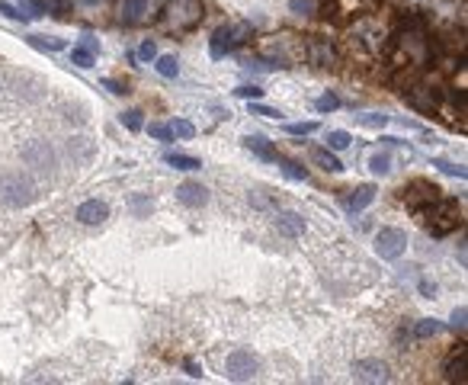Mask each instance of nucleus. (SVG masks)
Segmentation results:
<instances>
[{
    "label": "nucleus",
    "mask_w": 468,
    "mask_h": 385,
    "mask_svg": "<svg viewBox=\"0 0 468 385\" xmlns=\"http://www.w3.org/2000/svg\"><path fill=\"white\" fill-rule=\"evenodd\" d=\"M423 218V225H427V231H430L433 238H443V235H449V231H456V228L462 225V209L456 199H433L430 206L421 212Z\"/></svg>",
    "instance_id": "obj_1"
},
{
    "label": "nucleus",
    "mask_w": 468,
    "mask_h": 385,
    "mask_svg": "<svg viewBox=\"0 0 468 385\" xmlns=\"http://www.w3.org/2000/svg\"><path fill=\"white\" fill-rule=\"evenodd\" d=\"M202 0H170L167 10H164V26L170 32H189L202 23Z\"/></svg>",
    "instance_id": "obj_2"
},
{
    "label": "nucleus",
    "mask_w": 468,
    "mask_h": 385,
    "mask_svg": "<svg viewBox=\"0 0 468 385\" xmlns=\"http://www.w3.org/2000/svg\"><path fill=\"white\" fill-rule=\"evenodd\" d=\"M253 36V26L251 23H231V26H218L215 32H212V39H209V55L215 58H225L228 52H234V48L241 45V42H247V39Z\"/></svg>",
    "instance_id": "obj_3"
},
{
    "label": "nucleus",
    "mask_w": 468,
    "mask_h": 385,
    "mask_svg": "<svg viewBox=\"0 0 468 385\" xmlns=\"http://www.w3.org/2000/svg\"><path fill=\"white\" fill-rule=\"evenodd\" d=\"M440 196H443V189L436 187V183H430V180H411V183L401 189V199L407 202V209L417 212V216L430 206L433 199H440Z\"/></svg>",
    "instance_id": "obj_4"
},
{
    "label": "nucleus",
    "mask_w": 468,
    "mask_h": 385,
    "mask_svg": "<svg viewBox=\"0 0 468 385\" xmlns=\"http://www.w3.org/2000/svg\"><path fill=\"white\" fill-rule=\"evenodd\" d=\"M257 373H260V360L253 357L251 350H234V353H228L225 376L231 379V382H251Z\"/></svg>",
    "instance_id": "obj_5"
},
{
    "label": "nucleus",
    "mask_w": 468,
    "mask_h": 385,
    "mask_svg": "<svg viewBox=\"0 0 468 385\" xmlns=\"http://www.w3.org/2000/svg\"><path fill=\"white\" fill-rule=\"evenodd\" d=\"M404 251H407V235H404L401 228H382L375 235V254L382 257V260H398Z\"/></svg>",
    "instance_id": "obj_6"
},
{
    "label": "nucleus",
    "mask_w": 468,
    "mask_h": 385,
    "mask_svg": "<svg viewBox=\"0 0 468 385\" xmlns=\"http://www.w3.org/2000/svg\"><path fill=\"white\" fill-rule=\"evenodd\" d=\"M353 376L359 382H388L392 373H388V366H385L382 360H356Z\"/></svg>",
    "instance_id": "obj_7"
},
{
    "label": "nucleus",
    "mask_w": 468,
    "mask_h": 385,
    "mask_svg": "<svg viewBox=\"0 0 468 385\" xmlns=\"http://www.w3.org/2000/svg\"><path fill=\"white\" fill-rule=\"evenodd\" d=\"M106 218H109V206L100 199H87L77 206V222H84V225H100Z\"/></svg>",
    "instance_id": "obj_8"
},
{
    "label": "nucleus",
    "mask_w": 468,
    "mask_h": 385,
    "mask_svg": "<svg viewBox=\"0 0 468 385\" xmlns=\"http://www.w3.org/2000/svg\"><path fill=\"white\" fill-rule=\"evenodd\" d=\"M177 199L189 209H202L209 202V189L202 183H183V187H177Z\"/></svg>",
    "instance_id": "obj_9"
},
{
    "label": "nucleus",
    "mask_w": 468,
    "mask_h": 385,
    "mask_svg": "<svg viewBox=\"0 0 468 385\" xmlns=\"http://www.w3.org/2000/svg\"><path fill=\"white\" fill-rule=\"evenodd\" d=\"M375 199V187L372 183H363V187H356L353 193H347V199H343V206H347L350 216H356V212H363L369 202Z\"/></svg>",
    "instance_id": "obj_10"
},
{
    "label": "nucleus",
    "mask_w": 468,
    "mask_h": 385,
    "mask_svg": "<svg viewBox=\"0 0 468 385\" xmlns=\"http://www.w3.org/2000/svg\"><path fill=\"white\" fill-rule=\"evenodd\" d=\"M148 17V0H122L119 3V19L125 26H138Z\"/></svg>",
    "instance_id": "obj_11"
},
{
    "label": "nucleus",
    "mask_w": 468,
    "mask_h": 385,
    "mask_svg": "<svg viewBox=\"0 0 468 385\" xmlns=\"http://www.w3.org/2000/svg\"><path fill=\"white\" fill-rule=\"evenodd\" d=\"M404 100H407V106L421 110V113H433V110H436V96H433V90H427V87L404 90Z\"/></svg>",
    "instance_id": "obj_12"
},
{
    "label": "nucleus",
    "mask_w": 468,
    "mask_h": 385,
    "mask_svg": "<svg viewBox=\"0 0 468 385\" xmlns=\"http://www.w3.org/2000/svg\"><path fill=\"white\" fill-rule=\"evenodd\" d=\"M305 58H308L311 65H330L334 61V48L328 45V42H321V39H308L305 42Z\"/></svg>",
    "instance_id": "obj_13"
},
{
    "label": "nucleus",
    "mask_w": 468,
    "mask_h": 385,
    "mask_svg": "<svg viewBox=\"0 0 468 385\" xmlns=\"http://www.w3.org/2000/svg\"><path fill=\"white\" fill-rule=\"evenodd\" d=\"M276 228H279L286 238H301L305 235V218L295 216V212H279V216H276Z\"/></svg>",
    "instance_id": "obj_14"
},
{
    "label": "nucleus",
    "mask_w": 468,
    "mask_h": 385,
    "mask_svg": "<svg viewBox=\"0 0 468 385\" xmlns=\"http://www.w3.org/2000/svg\"><path fill=\"white\" fill-rule=\"evenodd\" d=\"M241 141H244V148L253 151L260 160H276V148H273L270 138H263V135H247V138H241Z\"/></svg>",
    "instance_id": "obj_15"
},
{
    "label": "nucleus",
    "mask_w": 468,
    "mask_h": 385,
    "mask_svg": "<svg viewBox=\"0 0 468 385\" xmlns=\"http://www.w3.org/2000/svg\"><path fill=\"white\" fill-rule=\"evenodd\" d=\"M465 369H468V353H465V347H459L456 353H452V360H449V366H446V379L449 382H465Z\"/></svg>",
    "instance_id": "obj_16"
},
{
    "label": "nucleus",
    "mask_w": 468,
    "mask_h": 385,
    "mask_svg": "<svg viewBox=\"0 0 468 385\" xmlns=\"http://www.w3.org/2000/svg\"><path fill=\"white\" fill-rule=\"evenodd\" d=\"M311 160H315L321 170H328V174H340V170H343L340 158L330 148H311Z\"/></svg>",
    "instance_id": "obj_17"
},
{
    "label": "nucleus",
    "mask_w": 468,
    "mask_h": 385,
    "mask_svg": "<svg viewBox=\"0 0 468 385\" xmlns=\"http://www.w3.org/2000/svg\"><path fill=\"white\" fill-rule=\"evenodd\" d=\"M164 160H167L170 167H177V170H199L202 167V160L199 158H193V154H180V151H167Z\"/></svg>",
    "instance_id": "obj_18"
},
{
    "label": "nucleus",
    "mask_w": 468,
    "mask_h": 385,
    "mask_svg": "<svg viewBox=\"0 0 468 385\" xmlns=\"http://www.w3.org/2000/svg\"><path fill=\"white\" fill-rule=\"evenodd\" d=\"M443 331V324L440 321H433V318H423V321H417V324H414L411 328V337H436V334H440Z\"/></svg>",
    "instance_id": "obj_19"
},
{
    "label": "nucleus",
    "mask_w": 468,
    "mask_h": 385,
    "mask_svg": "<svg viewBox=\"0 0 468 385\" xmlns=\"http://www.w3.org/2000/svg\"><path fill=\"white\" fill-rule=\"evenodd\" d=\"M276 164L282 167V174H286V177H292V180H308V170L301 167V164H295V160L279 158V154H276Z\"/></svg>",
    "instance_id": "obj_20"
},
{
    "label": "nucleus",
    "mask_w": 468,
    "mask_h": 385,
    "mask_svg": "<svg viewBox=\"0 0 468 385\" xmlns=\"http://www.w3.org/2000/svg\"><path fill=\"white\" fill-rule=\"evenodd\" d=\"M350 145H353V135H350V132H343V129H334L328 135V148L330 151H347Z\"/></svg>",
    "instance_id": "obj_21"
},
{
    "label": "nucleus",
    "mask_w": 468,
    "mask_h": 385,
    "mask_svg": "<svg viewBox=\"0 0 468 385\" xmlns=\"http://www.w3.org/2000/svg\"><path fill=\"white\" fill-rule=\"evenodd\" d=\"M45 0H19V13H23V19H36L45 13Z\"/></svg>",
    "instance_id": "obj_22"
},
{
    "label": "nucleus",
    "mask_w": 468,
    "mask_h": 385,
    "mask_svg": "<svg viewBox=\"0 0 468 385\" xmlns=\"http://www.w3.org/2000/svg\"><path fill=\"white\" fill-rule=\"evenodd\" d=\"M158 74L160 77H177L180 74V65H177V55H160L158 58Z\"/></svg>",
    "instance_id": "obj_23"
},
{
    "label": "nucleus",
    "mask_w": 468,
    "mask_h": 385,
    "mask_svg": "<svg viewBox=\"0 0 468 385\" xmlns=\"http://www.w3.org/2000/svg\"><path fill=\"white\" fill-rule=\"evenodd\" d=\"M369 170H372L375 177H385V174L392 170V158H388L385 151H379V154H372V158H369Z\"/></svg>",
    "instance_id": "obj_24"
},
{
    "label": "nucleus",
    "mask_w": 468,
    "mask_h": 385,
    "mask_svg": "<svg viewBox=\"0 0 468 385\" xmlns=\"http://www.w3.org/2000/svg\"><path fill=\"white\" fill-rule=\"evenodd\" d=\"M170 132H173V138L189 141L193 135H196V125L189 123V119H173V123H170Z\"/></svg>",
    "instance_id": "obj_25"
},
{
    "label": "nucleus",
    "mask_w": 468,
    "mask_h": 385,
    "mask_svg": "<svg viewBox=\"0 0 468 385\" xmlns=\"http://www.w3.org/2000/svg\"><path fill=\"white\" fill-rule=\"evenodd\" d=\"M94 52L90 48H84V45H77V48H71V65H77V67H94Z\"/></svg>",
    "instance_id": "obj_26"
},
{
    "label": "nucleus",
    "mask_w": 468,
    "mask_h": 385,
    "mask_svg": "<svg viewBox=\"0 0 468 385\" xmlns=\"http://www.w3.org/2000/svg\"><path fill=\"white\" fill-rule=\"evenodd\" d=\"M29 45L36 48H48V52H61L67 45L65 39H45V36H29Z\"/></svg>",
    "instance_id": "obj_27"
},
{
    "label": "nucleus",
    "mask_w": 468,
    "mask_h": 385,
    "mask_svg": "<svg viewBox=\"0 0 468 385\" xmlns=\"http://www.w3.org/2000/svg\"><path fill=\"white\" fill-rule=\"evenodd\" d=\"M122 125L129 132H141L145 129V119H141V110H129V113H122Z\"/></svg>",
    "instance_id": "obj_28"
},
{
    "label": "nucleus",
    "mask_w": 468,
    "mask_h": 385,
    "mask_svg": "<svg viewBox=\"0 0 468 385\" xmlns=\"http://www.w3.org/2000/svg\"><path fill=\"white\" fill-rule=\"evenodd\" d=\"M315 110H318V113H334V110H340V96H337V94H324V96H318Z\"/></svg>",
    "instance_id": "obj_29"
},
{
    "label": "nucleus",
    "mask_w": 468,
    "mask_h": 385,
    "mask_svg": "<svg viewBox=\"0 0 468 385\" xmlns=\"http://www.w3.org/2000/svg\"><path fill=\"white\" fill-rule=\"evenodd\" d=\"M356 123L365 125V129H382V125L388 123V116H382V113H365V116H356Z\"/></svg>",
    "instance_id": "obj_30"
},
{
    "label": "nucleus",
    "mask_w": 468,
    "mask_h": 385,
    "mask_svg": "<svg viewBox=\"0 0 468 385\" xmlns=\"http://www.w3.org/2000/svg\"><path fill=\"white\" fill-rule=\"evenodd\" d=\"M135 58H141V61H154V58H158V42H154V39H145V42L138 45V55Z\"/></svg>",
    "instance_id": "obj_31"
},
{
    "label": "nucleus",
    "mask_w": 468,
    "mask_h": 385,
    "mask_svg": "<svg viewBox=\"0 0 468 385\" xmlns=\"http://www.w3.org/2000/svg\"><path fill=\"white\" fill-rule=\"evenodd\" d=\"M433 167H440L443 174H449V177L465 180V167H462V164H449V160H433Z\"/></svg>",
    "instance_id": "obj_32"
},
{
    "label": "nucleus",
    "mask_w": 468,
    "mask_h": 385,
    "mask_svg": "<svg viewBox=\"0 0 468 385\" xmlns=\"http://www.w3.org/2000/svg\"><path fill=\"white\" fill-rule=\"evenodd\" d=\"M251 116H263V119H282L279 110H273V106H263V103H253V100H251Z\"/></svg>",
    "instance_id": "obj_33"
},
{
    "label": "nucleus",
    "mask_w": 468,
    "mask_h": 385,
    "mask_svg": "<svg viewBox=\"0 0 468 385\" xmlns=\"http://www.w3.org/2000/svg\"><path fill=\"white\" fill-rule=\"evenodd\" d=\"M318 132V123L315 119H308V123H292L289 125V135H315Z\"/></svg>",
    "instance_id": "obj_34"
},
{
    "label": "nucleus",
    "mask_w": 468,
    "mask_h": 385,
    "mask_svg": "<svg viewBox=\"0 0 468 385\" xmlns=\"http://www.w3.org/2000/svg\"><path fill=\"white\" fill-rule=\"evenodd\" d=\"M151 138L158 141H173V132H170V125H160V123H151Z\"/></svg>",
    "instance_id": "obj_35"
},
{
    "label": "nucleus",
    "mask_w": 468,
    "mask_h": 385,
    "mask_svg": "<svg viewBox=\"0 0 468 385\" xmlns=\"http://www.w3.org/2000/svg\"><path fill=\"white\" fill-rule=\"evenodd\" d=\"M234 94L241 96V100H260V96H263V90H260V87H257V84H244V87H237Z\"/></svg>",
    "instance_id": "obj_36"
},
{
    "label": "nucleus",
    "mask_w": 468,
    "mask_h": 385,
    "mask_svg": "<svg viewBox=\"0 0 468 385\" xmlns=\"http://www.w3.org/2000/svg\"><path fill=\"white\" fill-rule=\"evenodd\" d=\"M465 318H468V309H465V305H459V309L452 311V328L459 331V334H465Z\"/></svg>",
    "instance_id": "obj_37"
},
{
    "label": "nucleus",
    "mask_w": 468,
    "mask_h": 385,
    "mask_svg": "<svg viewBox=\"0 0 468 385\" xmlns=\"http://www.w3.org/2000/svg\"><path fill=\"white\" fill-rule=\"evenodd\" d=\"M315 7H318L315 0H292V3H289L292 13H315Z\"/></svg>",
    "instance_id": "obj_38"
},
{
    "label": "nucleus",
    "mask_w": 468,
    "mask_h": 385,
    "mask_svg": "<svg viewBox=\"0 0 468 385\" xmlns=\"http://www.w3.org/2000/svg\"><path fill=\"white\" fill-rule=\"evenodd\" d=\"M131 209H135L138 216H145V212L151 209V199L148 196H131Z\"/></svg>",
    "instance_id": "obj_39"
},
{
    "label": "nucleus",
    "mask_w": 468,
    "mask_h": 385,
    "mask_svg": "<svg viewBox=\"0 0 468 385\" xmlns=\"http://www.w3.org/2000/svg\"><path fill=\"white\" fill-rule=\"evenodd\" d=\"M0 13L10 19H23V13H19V7H13V3H7V0H0Z\"/></svg>",
    "instance_id": "obj_40"
},
{
    "label": "nucleus",
    "mask_w": 468,
    "mask_h": 385,
    "mask_svg": "<svg viewBox=\"0 0 468 385\" xmlns=\"http://www.w3.org/2000/svg\"><path fill=\"white\" fill-rule=\"evenodd\" d=\"M103 87H106V90H109V94H116V96L129 94V90H125V87H122L119 81H113V77H106V81H103Z\"/></svg>",
    "instance_id": "obj_41"
},
{
    "label": "nucleus",
    "mask_w": 468,
    "mask_h": 385,
    "mask_svg": "<svg viewBox=\"0 0 468 385\" xmlns=\"http://www.w3.org/2000/svg\"><path fill=\"white\" fill-rule=\"evenodd\" d=\"M187 373H189L193 379H202V369H199L196 363H193V360H187Z\"/></svg>",
    "instance_id": "obj_42"
},
{
    "label": "nucleus",
    "mask_w": 468,
    "mask_h": 385,
    "mask_svg": "<svg viewBox=\"0 0 468 385\" xmlns=\"http://www.w3.org/2000/svg\"><path fill=\"white\" fill-rule=\"evenodd\" d=\"M421 292H423V295H427V299H433V292H436V286H433V282H427V280H423V282H421Z\"/></svg>",
    "instance_id": "obj_43"
},
{
    "label": "nucleus",
    "mask_w": 468,
    "mask_h": 385,
    "mask_svg": "<svg viewBox=\"0 0 468 385\" xmlns=\"http://www.w3.org/2000/svg\"><path fill=\"white\" fill-rule=\"evenodd\" d=\"M84 48H90V52H96V39L94 36H84V42H81Z\"/></svg>",
    "instance_id": "obj_44"
}]
</instances>
